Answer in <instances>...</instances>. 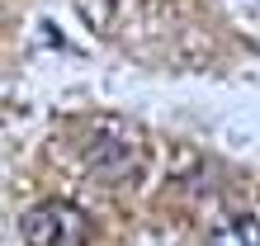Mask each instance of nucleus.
<instances>
[{
	"label": "nucleus",
	"mask_w": 260,
	"mask_h": 246,
	"mask_svg": "<svg viewBox=\"0 0 260 246\" xmlns=\"http://www.w3.org/2000/svg\"><path fill=\"white\" fill-rule=\"evenodd\" d=\"M19 232L28 246H85L90 241V218L67 199H43L19 218Z\"/></svg>",
	"instance_id": "1"
},
{
	"label": "nucleus",
	"mask_w": 260,
	"mask_h": 246,
	"mask_svg": "<svg viewBox=\"0 0 260 246\" xmlns=\"http://www.w3.org/2000/svg\"><path fill=\"white\" fill-rule=\"evenodd\" d=\"M208 246H260V223L255 218H232L208 237Z\"/></svg>",
	"instance_id": "2"
}]
</instances>
